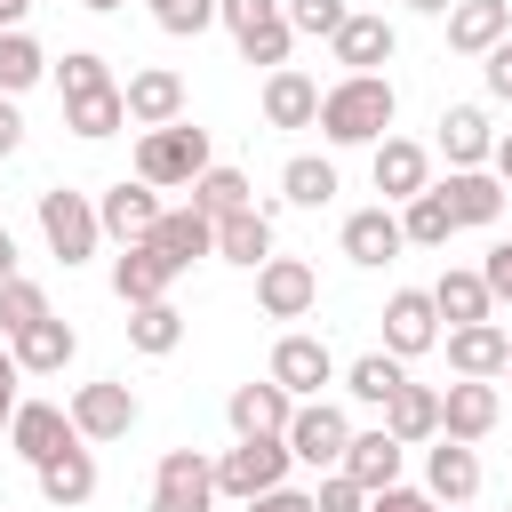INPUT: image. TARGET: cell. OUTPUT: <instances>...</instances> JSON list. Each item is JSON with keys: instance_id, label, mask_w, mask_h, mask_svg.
I'll return each instance as SVG.
<instances>
[{"instance_id": "cell-1", "label": "cell", "mask_w": 512, "mask_h": 512, "mask_svg": "<svg viewBox=\"0 0 512 512\" xmlns=\"http://www.w3.org/2000/svg\"><path fill=\"white\" fill-rule=\"evenodd\" d=\"M392 112H400V96L384 72H344L336 88H320V136L328 144H384Z\"/></svg>"}, {"instance_id": "cell-2", "label": "cell", "mask_w": 512, "mask_h": 512, "mask_svg": "<svg viewBox=\"0 0 512 512\" xmlns=\"http://www.w3.org/2000/svg\"><path fill=\"white\" fill-rule=\"evenodd\" d=\"M208 168H216V152H208V128H192V120L144 128V144H136V176H144L152 192H192Z\"/></svg>"}, {"instance_id": "cell-3", "label": "cell", "mask_w": 512, "mask_h": 512, "mask_svg": "<svg viewBox=\"0 0 512 512\" xmlns=\"http://www.w3.org/2000/svg\"><path fill=\"white\" fill-rule=\"evenodd\" d=\"M216 24H224V32H232V48H240L248 64H264V72H280V64H288V48H296L288 0H216Z\"/></svg>"}, {"instance_id": "cell-4", "label": "cell", "mask_w": 512, "mask_h": 512, "mask_svg": "<svg viewBox=\"0 0 512 512\" xmlns=\"http://www.w3.org/2000/svg\"><path fill=\"white\" fill-rule=\"evenodd\" d=\"M40 240H48V256L88 264V256H96V240H104L96 200H88V192H72V184H48V192H40Z\"/></svg>"}, {"instance_id": "cell-5", "label": "cell", "mask_w": 512, "mask_h": 512, "mask_svg": "<svg viewBox=\"0 0 512 512\" xmlns=\"http://www.w3.org/2000/svg\"><path fill=\"white\" fill-rule=\"evenodd\" d=\"M288 440H232L224 456H216V496H232V504H256V496H272V488H288Z\"/></svg>"}, {"instance_id": "cell-6", "label": "cell", "mask_w": 512, "mask_h": 512, "mask_svg": "<svg viewBox=\"0 0 512 512\" xmlns=\"http://www.w3.org/2000/svg\"><path fill=\"white\" fill-rule=\"evenodd\" d=\"M64 408H72V432H80L88 448H104V440H128V432H136V416H144V408H136V392H128L120 376H96V384H80Z\"/></svg>"}, {"instance_id": "cell-7", "label": "cell", "mask_w": 512, "mask_h": 512, "mask_svg": "<svg viewBox=\"0 0 512 512\" xmlns=\"http://www.w3.org/2000/svg\"><path fill=\"white\" fill-rule=\"evenodd\" d=\"M344 448H352V416H344L336 400H296V416H288V456L312 464V472H336Z\"/></svg>"}, {"instance_id": "cell-8", "label": "cell", "mask_w": 512, "mask_h": 512, "mask_svg": "<svg viewBox=\"0 0 512 512\" xmlns=\"http://www.w3.org/2000/svg\"><path fill=\"white\" fill-rule=\"evenodd\" d=\"M152 512H216V456L168 448L152 464Z\"/></svg>"}, {"instance_id": "cell-9", "label": "cell", "mask_w": 512, "mask_h": 512, "mask_svg": "<svg viewBox=\"0 0 512 512\" xmlns=\"http://www.w3.org/2000/svg\"><path fill=\"white\" fill-rule=\"evenodd\" d=\"M288 400H320L328 384H336V352H328V336H304V328H288L280 344H272V368H264Z\"/></svg>"}, {"instance_id": "cell-10", "label": "cell", "mask_w": 512, "mask_h": 512, "mask_svg": "<svg viewBox=\"0 0 512 512\" xmlns=\"http://www.w3.org/2000/svg\"><path fill=\"white\" fill-rule=\"evenodd\" d=\"M96 216H104V240L136 248V240H152V224H160L168 208H160V192H152L144 176H120V184H104V192H96Z\"/></svg>"}, {"instance_id": "cell-11", "label": "cell", "mask_w": 512, "mask_h": 512, "mask_svg": "<svg viewBox=\"0 0 512 512\" xmlns=\"http://www.w3.org/2000/svg\"><path fill=\"white\" fill-rule=\"evenodd\" d=\"M440 344V304H432V288H392L384 296V352L392 360H416V352H432Z\"/></svg>"}, {"instance_id": "cell-12", "label": "cell", "mask_w": 512, "mask_h": 512, "mask_svg": "<svg viewBox=\"0 0 512 512\" xmlns=\"http://www.w3.org/2000/svg\"><path fill=\"white\" fill-rule=\"evenodd\" d=\"M320 304V272L304 264V256H272L264 272H256V312L264 320H304Z\"/></svg>"}, {"instance_id": "cell-13", "label": "cell", "mask_w": 512, "mask_h": 512, "mask_svg": "<svg viewBox=\"0 0 512 512\" xmlns=\"http://www.w3.org/2000/svg\"><path fill=\"white\" fill-rule=\"evenodd\" d=\"M288 416H296V400L264 376V384H232V400H224V424H232V440H288Z\"/></svg>"}, {"instance_id": "cell-14", "label": "cell", "mask_w": 512, "mask_h": 512, "mask_svg": "<svg viewBox=\"0 0 512 512\" xmlns=\"http://www.w3.org/2000/svg\"><path fill=\"white\" fill-rule=\"evenodd\" d=\"M128 128H176L184 120V72H168V64H144V72H128Z\"/></svg>"}, {"instance_id": "cell-15", "label": "cell", "mask_w": 512, "mask_h": 512, "mask_svg": "<svg viewBox=\"0 0 512 512\" xmlns=\"http://www.w3.org/2000/svg\"><path fill=\"white\" fill-rule=\"evenodd\" d=\"M368 168H376V192H384V208H392V200L408 208L416 192H432V152H424L416 136H384Z\"/></svg>"}, {"instance_id": "cell-16", "label": "cell", "mask_w": 512, "mask_h": 512, "mask_svg": "<svg viewBox=\"0 0 512 512\" xmlns=\"http://www.w3.org/2000/svg\"><path fill=\"white\" fill-rule=\"evenodd\" d=\"M496 416H504V400H496V384H472V376H456L448 392H440V440H488L496 432Z\"/></svg>"}, {"instance_id": "cell-17", "label": "cell", "mask_w": 512, "mask_h": 512, "mask_svg": "<svg viewBox=\"0 0 512 512\" xmlns=\"http://www.w3.org/2000/svg\"><path fill=\"white\" fill-rule=\"evenodd\" d=\"M424 496L448 504V512H464V504L480 496V456H472L464 440H432V448H424Z\"/></svg>"}, {"instance_id": "cell-18", "label": "cell", "mask_w": 512, "mask_h": 512, "mask_svg": "<svg viewBox=\"0 0 512 512\" xmlns=\"http://www.w3.org/2000/svg\"><path fill=\"white\" fill-rule=\"evenodd\" d=\"M168 288H176V264H168L152 240H136V248H120V256H112V296H120L128 312H136V304H160Z\"/></svg>"}, {"instance_id": "cell-19", "label": "cell", "mask_w": 512, "mask_h": 512, "mask_svg": "<svg viewBox=\"0 0 512 512\" xmlns=\"http://www.w3.org/2000/svg\"><path fill=\"white\" fill-rule=\"evenodd\" d=\"M80 432H72V408H56V400H24L16 408V424H8V448L24 456V464H48L56 448H72Z\"/></svg>"}, {"instance_id": "cell-20", "label": "cell", "mask_w": 512, "mask_h": 512, "mask_svg": "<svg viewBox=\"0 0 512 512\" xmlns=\"http://www.w3.org/2000/svg\"><path fill=\"white\" fill-rule=\"evenodd\" d=\"M400 248H408V232H400V216H392L384 200H376V208H352V216H344V256H352L360 272L392 264Z\"/></svg>"}, {"instance_id": "cell-21", "label": "cell", "mask_w": 512, "mask_h": 512, "mask_svg": "<svg viewBox=\"0 0 512 512\" xmlns=\"http://www.w3.org/2000/svg\"><path fill=\"white\" fill-rule=\"evenodd\" d=\"M8 352H16V368H24V376H64V368H72V352H80V328L48 312V320H32L24 336H8Z\"/></svg>"}, {"instance_id": "cell-22", "label": "cell", "mask_w": 512, "mask_h": 512, "mask_svg": "<svg viewBox=\"0 0 512 512\" xmlns=\"http://www.w3.org/2000/svg\"><path fill=\"white\" fill-rule=\"evenodd\" d=\"M32 480H40V496H48L56 512H80V504L96 496V456H88V440H72V448H56L48 464H32Z\"/></svg>"}, {"instance_id": "cell-23", "label": "cell", "mask_w": 512, "mask_h": 512, "mask_svg": "<svg viewBox=\"0 0 512 512\" xmlns=\"http://www.w3.org/2000/svg\"><path fill=\"white\" fill-rule=\"evenodd\" d=\"M512 40V0H456L448 8V48L456 56H488Z\"/></svg>"}, {"instance_id": "cell-24", "label": "cell", "mask_w": 512, "mask_h": 512, "mask_svg": "<svg viewBox=\"0 0 512 512\" xmlns=\"http://www.w3.org/2000/svg\"><path fill=\"white\" fill-rule=\"evenodd\" d=\"M264 120L272 128H320V80L296 72V64L264 72Z\"/></svg>"}, {"instance_id": "cell-25", "label": "cell", "mask_w": 512, "mask_h": 512, "mask_svg": "<svg viewBox=\"0 0 512 512\" xmlns=\"http://www.w3.org/2000/svg\"><path fill=\"white\" fill-rule=\"evenodd\" d=\"M440 200H448V216H456V232L472 224V232H488L496 216H504V184L488 176V168H448V184H440Z\"/></svg>"}, {"instance_id": "cell-26", "label": "cell", "mask_w": 512, "mask_h": 512, "mask_svg": "<svg viewBox=\"0 0 512 512\" xmlns=\"http://www.w3.org/2000/svg\"><path fill=\"white\" fill-rule=\"evenodd\" d=\"M504 360H512V336H504L496 320H480V328H448V368H456V376L496 384V376H504Z\"/></svg>"}, {"instance_id": "cell-27", "label": "cell", "mask_w": 512, "mask_h": 512, "mask_svg": "<svg viewBox=\"0 0 512 512\" xmlns=\"http://www.w3.org/2000/svg\"><path fill=\"white\" fill-rule=\"evenodd\" d=\"M400 464H408V448L376 424V432H352V448H344V464H336V472H352L368 496H384V488H400Z\"/></svg>"}, {"instance_id": "cell-28", "label": "cell", "mask_w": 512, "mask_h": 512, "mask_svg": "<svg viewBox=\"0 0 512 512\" xmlns=\"http://www.w3.org/2000/svg\"><path fill=\"white\" fill-rule=\"evenodd\" d=\"M392 48H400V32H392L384 16H360V8H352L344 32L328 40V56H336L344 72H376V64H392Z\"/></svg>"}, {"instance_id": "cell-29", "label": "cell", "mask_w": 512, "mask_h": 512, "mask_svg": "<svg viewBox=\"0 0 512 512\" xmlns=\"http://www.w3.org/2000/svg\"><path fill=\"white\" fill-rule=\"evenodd\" d=\"M152 248H160V256H168L176 272H192L200 256H216V224H208V216H200V208L184 200V208H168V216L152 224Z\"/></svg>"}, {"instance_id": "cell-30", "label": "cell", "mask_w": 512, "mask_h": 512, "mask_svg": "<svg viewBox=\"0 0 512 512\" xmlns=\"http://www.w3.org/2000/svg\"><path fill=\"white\" fill-rule=\"evenodd\" d=\"M440 152H448V168H488V152H496L488 112L480 104H448L440 112Z\"/></svg>"}, {"instance_id": "cell-31", "label": "cell", "mask_w": 512, "mask_h": 512, "mask_svg": "<svg viewBox=\"0 0 512 512\" xmlns=\"http://www.w3.org/2000/svg\"><path fill=\"white\" fill-rule=\"evenodd\" d=\"M384 432H392L400 448L440 440V392H432V384H400V392L384 400Z\"/></svg>"}, {"instance_id": "cell-32", "label": "cell", "mask_w": 512, "mask_h": 512, "mask_svg": "<svg viewBox=\"0 0 512 512\" xmlns=\"http://www.w3.org/2000/svg\"><path fill=\"white\" fill-rule=\"evenodd\" d=\"M432 304H440L448 328H480V320H496V296H488L480 272H440V280H432Z\"/></svg>"}, {"instance_id": "cell-33", "label": "cell", "mask_w": 512, "mask_h": 512, "mask_svg": "<svg viewBox=\"0 0 512 512\" xmlns=\"http://www.w3.org/2000/svg\"><path fill=\"white\" fill-rule=\"evenodd\" d=\"M216 256H224V264H248V272H264V264H272V216H264V208H248V216H224V224H216Z\"/></svg>"}, {"instance_id": "cell-34", "label": "cell", "mask_w": 512, "mask_h": 512, "mask_svg": "<svg viewBox=\"0 0 512 512\" xmlns=\"http://www.w3.org/2000/svg\"><path fill=\"white\" fill-rule=\"evenodd\" d=\"M64 128H72V136H88V144H104V136H120V128H128V96H120V88L72 96V104H64Z\"/></svg>"}, {"instance_id": "cell-35", "label": "cell", "mask_w": 512, "mask_h": 512, "mask_svg": "<svg viewBox=\"0 0 512 512\" xmlns=\"http://www.w3.org/2000/svg\"><path fill=\"white\" fill-rule=\"evenodd\" d=\"M128 344H136L144 360H168V352L184 344V312H176L168 296H160V304H136V312H128Z\"/></svg>"}, {"instance_id": "cell-36", "label": "cell", "mask_w": 512, "mask_h": 512, "mask_svg": "<svg viewBox=\"0 0 512 512\" xmlns=\"http://www.w3.org/2000/svg\"><path fill=\"white\" fill-rule=\"evenodd\" d=\"M400 384H408V360H392V352H360V360L344 368V392H352V400H368V408H384Z\"/></svg>"}, {"instance_id": "cell-37", "label": "cell", "mask_w": 512, "mask_h": 512, "mask_svg": "<svg viewBox=\"0 0 512 512\" xmlns=\"http://www.w3.org/2000/svg\"><path fill=\"white\" fill-rule=\"evenodd\" d=\"M280 192H288L296 208H328V200H336V160H320V152H296V160L280 168Z\"/></svg>"}, {"instance_id": "cell-38", "label": "cell", "mask_w": 512, "mask_h": 512, "mask_svg": "<svg viewBox=\"0 0 512 512\" xmlns=\"http://www.w3.org/2000/svg\"><path fill=\"white\" fill-rule=\"evenodd\" d=\"M192 208H200L208 224H224V216H248L256 200H248V176H240V168H208V176L192 184Z\"/></svg>"}, {"instance_id": "cell-39", "label": "cell", "mask_w": 512, "mask_h": 512, "mask_svg": "<svg viewBox=\"0 0 512 512\" xmlns=\"http://www.w3.org/2000/svg\"><path fill=\"white\" fill-rule=\"evenodd\" d=\"M400 232H408V248H448V232H456V216H448V200H440V184H432V192H416V200L400 208Z\"/></svg>"}, {"instance_id": "cell-40", "label": "cell", "mask_w": 512, "mask_h": 512, "mask_svg": "<svg viewBox=\"0 0 512 512\" xmlns=\"http://www.w3.org/2000/svg\"><path fill=\"white\" fill-rule=\"evenodd\" d=\"M40 72H48L40 40H32V32H0V96H24Z\"/></svg>"}, {"instance_id": "cell-41", "label": "cell", "mask_w": 512, "mask_h": 512, "mask_svg": "<svg viewBox=\"0 0 512 512\" xmlns=\"http://www.w3.org/2000/svg\"><path fill=\"white\" fill-rule=\"evenodd\" d=\"M32 320H48V288H40V280H24V272H16V280H8V288H0V336H24V328H32Z\"/></svg>"}, {"instance_id": "cell-42", "label": "cell", "mask_w": 512, "mask_h": 512, "mask_svg": "<svg viewBox=\"0 0 512 512\" xmlns=\"http://www.w3.org/2000/svg\"><path fill=\"white\" fill-rule=\"evenodd\" d=\"M56 88H64V104H72V96H96V88H120V80H112V64H104L96 48H72V56L56 64Z\"/></svg>"}, {"instance_id": "cell-43", "label": "cell", "mask_w": 512, "mask_h": 512, "mask_svg": "<svg viewBox=\"0 0 512 512\" xmlns=\"http://www.w3.org/2000/svg\"><path fill=\"white\" fill-rule=\"evenodd\" d=\"M344 16H352L344 0H288V24H296L304 40H336V32H344Z\"/></svg>"}, {"instance_id": "cell-44", "label": "cell", "mask_w": 512, "mask_h": 512, "mask_svg": "<svg viewBox=\"0 0 512 512\" xmlns=\"http://www.w3.org/2000/svg\"><path fill=\"white\" fill-rule=\"evenodd\" d=\"M216 24V0H176V8H160V32L168 40H200Z\"/></svg>"}, {"instance_id": "cell-45", "label": "cell", "mask_w": 512, "mask_h": 512, "mask_svg": "<svg viewBox=\"0 0 512 512\" xmlns=\"http://www.w3.org/2000/svg\"><path fill=\"white\" fill-rule=\"evenodd\" d=\"M312 504H320V512H368V488H360L352 472H328V480L312 488Z\"/></svg>"}, {"instance_id": "cell-46", "label": "cell", "mask_w": 512, "mask_h": 512, "mask_svg": "<svg viewBox=\"0 0 512 512\" xmlns=\"http://www.w3.org/2000/svg\"><path fill=\"white\" fill-rule=\"evenodd\" d=\"M480 280H488V296H496V304H512V240H496V248L480 256Z\"/></svg>"}, {"instance_id": "cell-47", "label": "cell", "mask_w": 512, "mask_h": 512, "mask_svg": "<svg viewBox=\"0 0 512 512\" xmlns=\"http://www.w3.org/2000/svg\"><path fill=\"white\" fill-rule=\"evenodd\" d=\"M480 80H488V96H496V104H512V40L480 56Z\"/></svg>"}, {"instance_id": "cell-48", "label": "cell", "mask_w": 512, "mask_h": 512, "mask_svg": "<svg viewBox=\"0 0 512 512\" xmlns=\"http://www.w3.org/2000/svg\"><path fill=\"white\" fill-rule=\"evenodd\" d=\"M368 512H448V504H432L424 488H384V496H368Z\"/></svg>"}, {"instance_id": "cell-49", "label": "cell", "mask_w": 512, "mask_h": 512, "mask_svg": "<svg viewBox=\"0 0 512 512\" xmlns=\"http://www.w3.org/2000/svg\"><path fill=\"white\" fill-rule=\"evenodd\" d=\"M240 512H320V504H312V488H272V496L240 504Z\"/></svg>"}, {"instance_id": "cell-50", "label": "cell", "mask_w": 512, "mask_h": 512, "mask_svg": "<svg viewBox=\"0 0 512 512\" xmlns=\"http://www.w3.org/2000/svg\"><path fill=\"white\" fill-rule=\"evenodd\" d=\"M16 384H24V368H16V352H0V432H8V424H16V408H24V400H16Z\"/></svg>"}, {"instance_id": "cell-51", "label": "cell", "mask_w": 512, "mask_h": 512, "mask_svg": "<svg viewBox=\"0 0 512 512\" xmlns=\"http://www.w3.org/2000/svg\"><path fill=\"white\" fill-rule=\"evenodd\" d=\"M8 152H24V112H16V96H0V160Z\"/></svg>"}, {"instance_id": "cell-52", "label": "cell", "mask_w": 512, "mask_h": 512, "mask_svg": "<svg viewBox=\"0 0 512 512\" xmlns=\"http://www.w3.org/2000/svg\"><path fill=\"white\" fill-rule=\"evenodd\" d=\"M488 176H496V184H504V192H512V128H504V136H496V152H488Z\"/></svg>"}, {"instance_id": "cell-53", "label": "cell", "mask_w": 512, "mask_h": 512, "mask_svg": "<svg viewBox=\"0 0 512 512\" xmlns=\"http://www.w3.org/2000/svg\"><path fill=\"white\" fill-rule=\"evenodd\" d=\"M8 280H16V232L0 224V288H8Z\"/></svg>"}, {"instance_id": "cell-54", "label": "cell", "mask_w": 512, "mask_h": 512, "mask_svg": "<svg viewBox=\"0 0 512 512\" xmlns=\"http://www.w3.org/2000/svg\"><path fill=\"white\" fill-rule=\"evenodd\" d=\"M408 8H416V16H448L456 0H408Z\"/></svg>"}, {"instance_id": "cell-55", "label": "cell", "mask_w": 512, "mask_h": 512, "mask_svg": "<svg viewBox=\"0 0 512 512\" xmlns=\"http://www.w3.org/2000/svg\"><path fill=\"white\" fill-rule=\"evenodd\" d=\"M80 8H96V16H112V8H120V0H80Z\"/></svg>"}, {"instance_id": "cell-56", "label": "cell", "mask_w": 512, "mask_h": 512, "mask_svg": "<svg viewBox=\"0 0 512 512\" xmlns=\"http://www.w3.org/2000/svg\"><path fill=\"white\" fill-rule=\"evenodd\" d=\"M160 8H176V0H152V16H160Z\"/></svg>"}, {"instance_id": "cell-57", "label": "cell", "mask_w": 512, "mask_h": 512, "mask_svg": "<svg viewBox=\"0 0 512 512\" xmlns=\"http://www.w3.org/2000/svg\"><path fill=\"white\" fill-rule=\"evenodd\" d=\"M504 376H512V360H504Z\"/></svg>"}]
</instances>
